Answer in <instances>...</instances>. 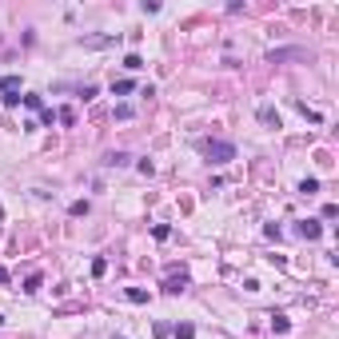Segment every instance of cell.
Masks as SVG:
<instances>
[{"label":"cell","instance_id":"obj_1","mask_svg":"<svg viewBox=\"0 0 339 339\" xmlns=\"http://www.w3.org/2000/svg\"><path fill=\"white\" fill-rule=\"evenodd\" d=\"M204 152H208L212 164H231V160H235V144H231V140H208Z\"/></svg>","mask_w":339,"mask_h":339},{"label":"cell","instance_id":"obj_2","mask_svg":"<svg viewBox=\"0 0 339 339\" xmlns=\"http://www.w3.org/2000/svg\"><path fill=\"white\" fill-rule=\"evenodd\" d=\"M295 231H299L303 239H319V235H323V224H319V220H299Z\"/></svg>","mask_w":339,"mask_h":339},{"label":"cell","instance_id":"obj_3","mask_svg":"<svg viewBox=\"0 0 339 339\" xmlns=\"http://www.w3.org/2000/svg\"><path fill=\"white\" fill-rule=\"evenodd\" d=\"M184 287H188V272H172L168 283H164V291H168V295H180Z\"/></svg>","mask_w":339,"mask_h":339},{"label":"cell","instance_id":"obj_4","mask_svg":"<svg viewBox=\"0 0 339 339\" xmlns=\"http://www.w3.org/2000/svg\"><path fill=\"white\" fill-rule=\"evenodd\" d=\"M260 120H264V128H280V112L272 104H260Z\"/></svg>","mask_w":339,"mask_h":339},{"label":"cell","instance_id":"obj_5","mask_svg":"<svg viewBox=\"0 0 339 339\" xmlns=\"http://www.w3.org/2000/svg\"><path fill=\"white\" fill-rule=\"evenodd\" d=\"M128 160H132L128 152H108V156H104V164H108V168H124Z\"/></svg>","mask_w":339,"mask_h":339},{"label":"cell","instance_id":"obj_6","mask_svg":"<svg viewBox=\"0 0 339 339\" xmlns=\"http://www.w3.org/2000/svg\"><path fill=\"white\" fill-rule=\"evenodd\" d=\"M172 335H176V339H196V327H192V323H176Z\"/></svg>","mask_w":339,"mask_h":339},{"label":"cell","instance_id":"obj_7","mask_svg":"<svg viewBox=\"0 0 339 339\" xmlns=\"http://www.w3.org/2000/svg\"><path fill=\"white\" fill-rule=\"evenodd\" d=\"M291 56H303V52H299V48H280V52H272V64H280V60H291Z\"/></svg>","mask_w":339,"mask_h":339},{"label":"cell","instance_id":"obj_8","mask_svg":"<svg viewBox=\"0 0 339 339\" xmlns=\"http://www.w3.org/2000/svg\"><path fill=\"white\" fill-rule=\"evenodd\" d=\"M272 331H280V335H287V331H291V323H287V315H272Z\"/></svg>","mask_w":339,"mask_h":339},{"label":"cell","instance_id":"obj_9","mask_svg":"<svg viewBox=\"0 0 339 339\" xmlns=\"http://www.w3.org/2000/svg\"><path fill=\"white\" fill-rule=\"evenodd\" d=\"M124 295H128V299H132V303H148V291H144V287H128V291H124Z\"/></svg>","mask_w":339,"mask_h":339},{"label":"cell","instance_id":"obj_10","mask_svg":"<svg viewBox=\"0 0 339 339\" xmlns=\"http://www.w3.org/2000/svg\"><path fill=\"white\" fill-rule=\"evenodd\" d=\"M132 88H136V84H132V80H112V92H116V96H128V92H132Z\"/></svg>","mask_w":339,"mask_h":339},{"label":"cell","instance_id":"obj_11","mask_svg":"<svg viewBox=\"0 0 339 339\" xmlns=\"http://www.w3.org/2000/svg\"><path fill=\"white\" fill-rule=\"evenodd\" d=\"M315 192H319V180H303L299 184V196H315Z\"/></svg>","mask_w":339,"mask_h":339},{"label":"cell","instance_id":"obj_12","mask_svg":"<svg viewBox=\"0 0 339 339\" xmlns=\"http://www.w3.org/2000/svg\"><path fill=\"white\" fill-rule=\"evenodd\" d=\"M124 68H128V72H136V68H144V60L136 56V52H128V56H124Z\"/></svg>","mask_w":339,"mask_h":339},{"label":"cell","instance_id":"obj_13","mask_svg":"<svg viewBox=\"0 0 339 339\" xmlns=\"http://www.w3.org/2000/svg\"><path fill=\"white\" fill-rule=\"evenodd\" d=\"M40 283H44L40 276H28V280H24V291H28V295H36V291H40Z\"/></svg>","mask_w":339,"mask_h":339},{"label":"cell","instance_id":"obj_14","mask_svg":"<svg viewBox=\"0 0 339 339\" xmlns=\"http://www.w3.org/2000/svg\"><path fill=\"white\" fill-rule=\"evenodd\" d=\"M16 104H20V92L8 88V92H4V108H16Z\"/></svg>","mask_w":339,"mask_h":339},{"label":"cell","instance_id":"obj_15","mask_svg":"<svg viewBox=\"0 0 339 339\" xmlns=\"http://www.w3.org/2000/svg\"><path fill=\"white\" fill-rule=\"evenodd\" d=\"M68 212H72V216H88V200H76Z\"/></svg>","mask_w":339,"mask_h":339},{"label":"cell","instance_id":"obj_16","mask_svg":"<svg viewBox=\"0 0 339 339\" xmlns=\"http://www.w3.org/2000/svg\"><path fill=\"white\" fill-rule=\"evenodd\" d=\"M104 272H108V260H92V276H96V280H100V276H104Z\"/></svg>","mask_w":339,"mask_h":339},{"label":"cell","instance_id":"obj_17","mask_svg":"<svg viewBox=\"0 0 339 339\" xmlns=\"http://www.w3.org/2000/svg\"><path fill=\"white\" fill-rule=\"evenodd\" d=\"M20 100H24L28 108H36V112H40V96H36V92H28V96H20Z\"/></svg>","mask_w":339,"mask_h":339},{"label":"cell","instance_id":"obj_18","mask_svg":"<svg viewBox=\"0 0 339 339\" xmlns=\"http://www.w3.org/2000/svg\"><path fill=\"white\" fill-rule=\"evenodd\" d=\"M152 235H156V239H168L172 227H168V224H156V231H152Z\"/></svg>","mask_w":339,"mask_h":339},{"label":"cell","instance_id":"obj_19","mask_svg":"<svg viewBox=\"0 0 339 339\" xmlns=\"http://www.w3.org/2000/svg\"><path fill=\"white\" fill-rule=\"evenodd\" d=\"M0 283H8V268H0Z\"/></svg>","mask_w":339,"mask_h":339},{"label":"cell","instance_id":"obj_20","mask_svg":"<svg viewBox=\"0 0 339 339\" xmlns=\"http://www.w3.org/2000/svg\"><path fill=\"white\" fill-rule=\"evenodd\" d=\"M0 327H4V315H0Z\"/></svg>","mask_w":339,"mask_h":339},{"label":"cell","instance_id":"obj_21","mask_svg":"<svg viewBox=\"0 0 339 339\" xmlns=\"http://www.w3.org/2000/svg\"><path fill=\"white\" fill-rule=\"evenodd\" d=\"M112 339H124V335H112Z\"/></svg>","mask_w":339,"mask_h":339},{"label":"cell","instance_id":"obj_22","mask_svg":"<svg viewBox=\"0 0 339 339\" xmlns=\"http://www.w3.org/2000/svg\"><path fill=\"white\" fill-rule=\"evenodd\" d=\"M0 220H4V212H0Z\"/></svg>","mask_w":339,"mask_h":339}]
</instances>
